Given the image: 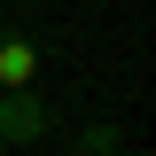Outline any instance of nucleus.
I'll list each match as a JSON object with an SVG mask.
<instances>
[{
	"instance_id": "1",
	"label": "nucleus",
	"mask_w": 156,
	"mask_h": 156,
	"mask_svg": "<svg viewBox=\"0 0 156 156\" xmlns=\"http://www.w3.org/2000/svg\"><path fill=\"white\" fill-rule=\"evenodd\" d=\"M47 94H39V86H23V94H0V140H39L47 133Z\"/></svg>"
},
{
	"instance_id": "2",
	"label": "nucleus",
	"mask_w": 156,
	"mask_h": 156,
	"mask_svg": "<svg viewBox=\"0 0 156 156\" xmlns=\"http://www.w3.org/2000/svg\"><path fill=\"white\" fill-rule=\"evenodd\" d=\"M39 86V39L31 31H0V94Z\"/></svg>"
},
{
	"instance_id": "3",
	"label": "nucleus",
	"mask_w": 156,
	"mask_h": 156,
	"mask_svg": "<svg viewBox=\"0 0 156 156\" xmlns=\"http://www.w3.org/2000/svg\"><path fill=\"white\" fill-rule=\"evenodd\" d=\"M109 156H148V148H109Z\"/></svg>"
},
{
	"instance_id": "4",
	"label": "nucleus",
	"mask_w": 156,
	"mask_h": 156,
	"mask_svg": "<svg viewBox=\"0 0 156 156\" xmlns=\"http://www.w3.org/2000/svg\"><path fill=\"white\" fill-rule=\"evenodd\" d=\"M62 156H86V148H62Z\"/></svg>"
}]
</instances>
